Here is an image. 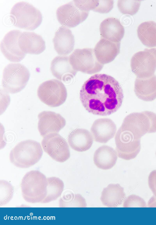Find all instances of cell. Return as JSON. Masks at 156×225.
<instances>
[{
    "mask_svg": "<svg viewBox=\"0 0 156 225\" xmlns=\"http://www.w3.org/2000/svg\"><path fill=\"white\" fill-rule=\"evenodd\" d=\"M19 45L22 51L26 54H39L46 48L45 42L42 37L33 32L22 33L19 39Z\"/></svg>",
    "mask_w": 156,
    "mask_h": 225,
    "instance_id": "obj_18",
    "label": "cell"
},
{
    "mask_svg": "<svg viewBox=\"0 0 156 225\" xmlns=\"http://www.w3.org/2000/svg\"><path fill=\"white\" fill-rule=\"evenodd\" d=\"M56 14L57 19L61 24L67 27L73 28L86 19L89 12L81 11L72 1L58 7Z\"/></svg>",
    "mask_w": 156,
    "mask_h": 225,
    "instance_id": "obj_12",
    "label": "cell"
},
{
    "mask_svg": "<svg viewBox=\"0 0 156 225\" xmlns=\"http://www.w3.org/2000/svg\"><path fill=\"white\" fill-rule=\"evenodd\" d=\"M73 2L77 7L84 12L93 10L99 3V0H73Z\"/></svg>",
    "mask_w": 156,
    "mask_h": 225,
    "instance_id": "obj_31",
    "label": "cell"
},
{
    "mask_svg": "<svg viewBox=\"0 0 156 225\" xmlns=\"http://www.w3.org/2000/svg\"><path fill=\"white\" fill-rule=\"evenodd\" d=\"M68 140L72 149L80 152L89 150L93 142V137L90 132L82 128H77L72 131L68 136Z\"/></svg>",
    "mask_w": 156,
    "mask_h": 225,
    "instance_id": "obj_22",
    "label": "cell"
},
{
    "mask_svg": "<svg viewBox=\"0 0 156 225\" xmlns=\"http://www.w3.org/2000/svg\"><path fill=\"white\" fill-rule=\"evenodd\" d=\"M118 158L116 151L107 145H102L95 151L93 157L94 163L99 168L108 170L115 164Z\"/></svg>",
    "mask_w": 156,
    "mask_h": 225,
    "instance_id": "obj_23",
    "label": "cell"
},
{
    "mask_svg": "<svg viewBox=\"0 0 156 225\" xmlns=\"http://www.w3.org/2000/svg\"><path fill=\"white\" fill-rule=\"evenodd\" d=\"M10 17L15 26L30 30L38 27L42 19L41 13L38 9L24 2H18L13 5Z\"/></svg>",
    "mask_w": 156,
    "mask_h": 225,
    "instance_id": "obj_4",
    "label": "cell"
},
{
    "mask_svg": "<svg viewBox=\"0 0 156 225\" xmlns=\"http://www.w3.org/2000/svg\"><path fill=\"white\" fill-rule=\"evenodd\" d=\"M69 58L70 65L77 71L93 74L100 71L104 67L97 60L92 48L76 49Z\"/></svg>",
    "mask_w": 156,
    "mask_h": 225,
    "instance_id": "obj_8",
    "label": "cell"
},
{
    "mask_svg": "<svg viewBox=\"0 0 156 225\" xmlns=\"http://www.w3.org/2000/svg\"><path fill=\"white\" fill-rule=\"evenodd\" d=\"M59 206L64 207H86L87 203L85 199L79 194H74L66 192L59 200Z\"/></svg>",
    "mask_w": 156,
    "mask_h": 225,
    "instance_id": "obj_27",
    "label": "cell"
},
{
    "mask_svg": "<svg viewBox=\"0 0 156 225\" xmlns=\"http://www.w3.org/2000/svg\"><path fill=\"white\" fill-rule=\"evenodd\" d=\"M47 182V194L42 203H47L56 200L61 196L64 189L63 182L58 177L48 178Z\"/></svg>",
    "mask_w": 156,
    "mask_h": 225,
    "instance_id": "obj_26",
    "label": "cell"
},
{
    "mask_svg": "<svg viewBox=\"0 0 156 225\" xmlns=\"http://www.w3.org/2000/svg\"><path fill=\"white\" fill-rule=\"evenodd\" d=\"M120 42L115 43L101 38L94 49L98 61L103 65L112 61L120 52Z\"/></svg>",
    "mask_w": 156,
    "mask_h": 225,
    "instance_id": "obj_17",
    "label": "cell"
},
{
    "mask_svg": "<svg viewBox=\"0 0 156 225\" xmlns=\"http://www.w3.org/2000/svg\"><path fill=\"white\" fill-rule=\"evenodd\" d=\"M115 141L118 156L123 159H134L140 151V139L135 138L131 133L121 126L116 134Z\"/></svg>",
    "mask_w": 156,
    "mask_h": 225,
    "instance_id": "obj_10",
    "label": "cell"
},
{
    "mask_svg": "<svg viewBox=\"0 0 156 225\" xmlns=\"http://www.w3.org/2000/svg\"><path fill=\"white\" fill-rule=\"evenodd\" d=\"M47 178L39 171L27 172L20 183L23 198L28 202L41 203L47 194Z\"/></svg>",
    "mask_w": 156,
    "mask_h": 225,
    "instance_id": "obj_3",
    "label": "cell"
},
{
    "mask_svg": "<svg viewBox=\"0 0 156 225\" xmlns=\"http://www.w3.org/2000/svg\"><path fill=\"white\" fill-rule=\"evenodd\" d=\"M53 42L54 49L58 54L66 56L73 50L75 39L71 30L63 26L60 27L55 32Z\"/></svg>",
    "mask_w": 156,
    "mask_h": 225,
    "instance_id": "obj_16",
    "label": "cell"
},
{
    "mask_svg": "<svg viewBox=\"0 0 156 225\" xmlns=\"http://www.w3.org/2000/svg\"><path fill=\"white\" fill-rule=\"evenodd\" d=\"M41 145L44 151L57 162H64L70 157L66 140L57 133H51L44 137Z\"/></svg>",
    "mask_w": 156,
    "mask_h": 225,
    "instance_id": "obj_11",
    "label": "cell"
},
{
    "mask_svg": "<svg viewBox=\"0 0 156 225\" xmlns=\"http://www.w3.org/2000/svg\"><path fill=\"white\" fill-rule=\"evenodd\" d=\"M0 205L3 206L8 203L12 199L14 192L13 186L8 181H0Z\"/></svg>",
    "mask_w": 156,
    "mask_h": 225,
    "instance_id": "obj_29",
    "label": "cell"
},
{
    "mask_svg": "<svg viewBox=\"0 0 156 225\" xmlns=\"http://www.w3.org/2000/svg\"><path fill=\"white\" fill-rule=\"evenodd\" d=\"M116 130V125L112 119L108 118H100L94 122L90 132L94 141L106 143L113 137Z\"/></svg>",
    "mask_w": 156,
    "mask_h": 225,
    "instance_id": "obj_15",
    "label": "cell"
},
{
    "mask_svg": "<svg viewBox=\"0 0 156 225\" xmlns=\"http://www.w3.org/2000/svg\"><path fill=\"white\" fill-rule=\"evenodd\" d=\"M149 186L153 193L156 196V170L151 171L148 177Z\"/></svg>",
    "mask_w": 156,
    "mask_h": 225,
    "instance_id": "obj_33",
    "label": "cell"
},
{
    "mask_svg": "<svg viewBox=\"0 0 156 225\" xmlns=\"http://www.w3.org/2000/svg\"><path fill=\"white\" fill-rule=\"evenodd\" d=\"M123 90L119 83L105 74H95L85 82L80 92V98L89 112L101 116L109 115L122 106Z\"/></svg>",
    "mask_w": 156,
    "mask_h": 225,
    "instance_id": "obj_1",
    "label": "cell"
},
{
    "mask_svg": "<svg viewBox=\"0 0 156 225\" xmlns=\"http://www.w3.org/2000/svg\"><path fill=\"white\" fill-rule=\"evenodd\" d=\"M137 33L143 45L149 48L156 47V22L148 21L141 23L137 27Z\"/></svg>",
    "mask_w": 156,
    "mask_h": 225,
    "instance_id": "obj_25",
    "label": "cell"
},
{
    "mask_svg": "<svg viewBox=\"0 0 156 225\" xmlns=\"http://www.w3.org/2000/svg\"><path fill=\"white\" fill-rule=\"evenodd\" d=\"M121 126L140 139L146 133L156 132V114L147 111L132 113L125 118Z\"/></svg>",
    "mask_w": 156,
    "mask_h": 225,
    "instance_id": "obj_5",
    "label": "cell"
},
{
    "mask_svg": "<svg viewBox=\"0 0 156 225\" xmlns=\"http://www.w3.org/2000/svg\"><path fill=\"white\" fill-rule=\"evenodd\" d=\"M149 207H156V196H153L149 200L147 203Z\"/></svg>",
    "mask_w": 156,
    "mask_h": 225,
    "instance_id": "obj_34",
    "label": "cell"
},
{
    "mask_svg": "<svg viewBox=\"0 0 156 225\" xmlns=\"http://www.w3.org/2000/svg\"><path fill=\"white\" fill-rule=\"evenodd\" d=\"M134 91L140 99L150 102L156 99V76L146 78L136 77L134 84Z\"/></svg>",
    "mask_w": 156,
    "mask_h": 225,
    "instance_id": "obj_21",
    "label": "cell"
},
{
    "mask_svg": "<svg viewBox=\"0 0 156 225\" xmlns=\"http://www.w3.org/2000/svg\"><path fill=\"white\" fill-rule=\"evenodd\" d=\"M126 194L119 184H110L103 190L100 199L102 204L108 207H115L121 204Z\"/></svg>",
    "mask_w": 156,
    "mask_h": 225,
    "instance_id": "obj_24",
    "label": "cell"
},
{
    "mask_svg": "<svg viewBox=\"0 0 156 225\" xmlns=\"http://www.w3.org/2000/svg\"><path fill=\"white\" fill-rule=\"evenodd\" d=\"M141 2L140 0H118L117 5L122 14L133 16L138 12Z\"/></svg>",
    "mask_w": 156,
    "mask_h": 225,
    "instance_id": "obj_28",
    "label": "cell"
},
{
    "mask_svg": "<svg viewBox=\"0 0 156 225\" xmlns=\"http://www.w3.org/2000/svg\"><path fill=\"white\" fill-rule=\"evenodd\" d=\"M130 66L137 78L152 76L156 70V48H146L135 53L131 59Z\"/></svg>",
    "mask_w": 156,
    "mask_h": 225,
    "instance_id": "obj_9",
    "label": "cell"
},
{
    "mask_svg": "<svg viewBox=\"0 0 156 225\" xmlns=\"http://www.w3.org/2000/svg\"><path fill=\"white\" fill-rule=\"evenodd\" d=\"M30 72L24 65L11 63L7 65L3 72L2 85L5 92L15 94L26 86L30 77Z\"/></svg>",
    "mask_w": 156,
    "mask_h": 225,
    "instance_id": "obj_6",
    "label": "cell"
},
{
    "mask_svg": "<svg viewBox=\"0 0 156 225\" xmlns=\"http://www.w3.org/2000/svg\"><path fill=\"white\" fill-rule=\"evenodd\" d=\"M37 95L40 100L51 107H57L62 104L67 95L66 89L62 82L55 79L45 81L40 85Z\"/></svg>",
    "mask_w": 156,
    "mask_h": 225,
    "instance_id": "obj_7",
    "label": "cell"
},
{
    "mask_svg": "<svg viewBox=\"0 0 156 225\" xmlns=\"http://www.w3.org/2000/svg\"><path fill=\"white\" fill-rule=\"evenodd\" d=\"M99 30L102 38L115 43H120L125 33L119 20L113 17L106 18L101 23Z\"/></svg>",
    "mask_w": 156,
    "mask_h": 225,
    "instance_id": "obj_19",
    "label": "cell"
},
{
    "mask_svg": "<svg viewBox=\"0 0 156 225\" xmlns=\"http://www.w3.org/2000/svg\"><path fill=\"white\" fill-rule=\"evenodd\" d=\"M22 32L13 30L5 34L1 43V51L8 60L12 62H18L22 60L26 54L20 49L19 45V39Z\"/></svg>",
    "mask_w": 156,
    "mask_h": 225,
    "instance_id": "obj_13",
    "label": "cell"
},
{
    "mask_svg": "<svg viewBox=\"0 0 156 225\" xmlns=\"http://www.w3.org/2000/svg\"><path fill=\"white\" fill-rule=\"evenodd\" d=\"M113 0H99L98 5L93 10L101 13L109 12L114 6Z\"/></svg>",
    "mask_w": 156,
    "mask_h": 225,
    "instance_id": "obj_32",
    "label": "cell"
},
{
    "mask_svg": "<svg viewBox=\"0 0 156 225\" xmlns=\"http://www.w3.org/2000/svg\"><path fill=\"white\" fill-rule=\"evenodd\" d=\"M40 143L27 140L18 143L11 151L9 160L16 167L29 168L38 162L43 155Z\"/></svg>",
    "mask_w": 156,
    "mask_h": 225,
    "instance_id": "obj_2",
    "label": "cell"
},
{
    "mask_svg": "<svg viewBox=\"0 0 156 225\" xmlns=\"http://www.w3.org/2000/svg\"><path fill=\"white\" fill-rule=\"evenodd\" d=\"M38 129L44 137L53 133H57L66 125L65 119L60 114L51 111H44L38 115Z\"/></svg>",
    "mask_w": 156,
    "mask_h": 225,
    "instance_id": "obj_14",
    "label": "cell"
},
{
    "mask_svg": "<svg viewBox=\"0 0 156 225\" xmlns=\"http://www.w3.org/2000/svg\"><path fill=\"white\" fill-rule=\"evenodd\" d=\"M50 70L52 75L56 78L64 82L70 81L76 75L77 72L70 65L69 57L58 56L52 60Z\"/></svg>",
    "mask_w": 156,
    "mask_h": 225,
    "instance_id": "obj_20",
    "label": "cell"
},
{
    "mask_svg": "<svg viewBox=\"0 0 156 225\" xmlns=\"http://www.w3.org/2000/svg\"><path fill=\"white\" fill-rule=\"evenodd\" d=\"M123 207H146L147 204L144 200L138 196L131 195L125 199Z\"/></svg>",
    "mask_w": 156,
    "mask_h": 225,
    "instance_id": "obj_30",
    "label": "cell"
},
{
    "mask_svg": "<svg viewBox=\"0 0 156 225\" xmlns=\"http://www.w3.org/2000/svg\"></svg>",
    "mask_w": 156,
    "mask_h": 225,
    "instance_id": "obj_35",
    "label": "cell"
}]
</instances>
